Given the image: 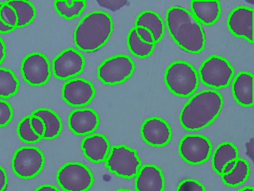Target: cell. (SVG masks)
I'll return each instance as SVG.
<instances>
[{
	"label": "cell",
	"mask_w": 254,
	"mask_h": 191,
	"mask_svg": "<svg viewBox=\"0 0 254 191\" xmlns=\"http://www.w3.org/2000/svg\"><path fill=\"white\" fill-rule=\"evenodd\" d=\"M105 166L111 173L118 177L130 179L138 173L141 161L134 149L126 145H115L110 150Z\"/></svg>",
	"instance_id": "obj_6"
},
{
	"label": "cell",
	"mask_w": 254,
	"mask_h": 191,
	"mask_svg": "<svg viewBox=\"0 0 254 191\" xmlns=\"http://www.w3.org/2000/svg\"><path fill=\"white\" fill-rule=\"evenodd\" d=\"M31 115L39 117L45 124V135L43 139L48 140L56 139L62 133V119L55 111L42 107L34 110Z\"/></svg>",
	"instance_id": "obj_22"
},
{
	"label": "cell",
	"mask_w": 254,
	"mask_h": 191,
	"mask_svg": "<svg viewBox=\"0 0 254 191\" xmlns=\"http://www.w3.org/2000/svg\"><path fill=\"white\" fill-rule=\"evenodd\" d=\"M165 21L171 38L181 50L193 54L204 50V30L189 10L182 6H172L167 10Z\"/></svg>",
	"instance_id": "obj_1"
},
{
	"label": "cell",
	"mask_w": 254,
	"mask_h": 191,
	"mask_svg": "<svg viewBox=\"0 0 254 191\" xmlns=\"http://www.w3.org/2000/svg\"><path fill=\"white\" fill-rule=\"evenodd\" d=\"M135 64L129 56L118 54L107 58L99 65L97 76L99 81L107 86L124 83L133 75Z\"/></svg>",
	"instance_id": "obj_7"
},
{
	"label": "cell",
	"mask_w": 254,
	"mask_h": 191,
	"mask_svg": "<svg viewBox=\"0 0 254 191\" xmlns=\"http://www.w3.org/2000/svg\"><path fill=\"white\" fill-rule=\"evenodd\" d=\"M177 191H206L204 186L195 179H184L179 183Z\"/></svg>",
	"instance_id": "obj_32"
},
{
	"label": "cell",
	"mask_w": 254,
	"mask_h": 191,
	"mask_svg": "<svg viewBox=\"0 0 254 191\" xmlns=\"http://www.w3.org/2000/svg\"><path fill=\"white\" fill-rule=\"evenodd\" d=\"M95 96V89L93 85L83 78L69 80L62 86V99L71 107L87 105Z\"/></svg>",
	"instance_id": "obj_13"
},
{
	"label": "cell",
	"mask_w": 254,
	"mask_h": 191,
	"mask_svg": "<svg viewBox=\"0 0 254 191\" xmlns=\"http://www.w3.org/2000/svg\"><path fill=\"white\" fill-rule=\"evenodd\" d=\"M0 19L2 23L6 26L17 29L18 25V17L15 10L6 2H2V6L0 8Z\"/></svg>",
	"instance_id": "obj_30"
},
{
	"label": "cell",
	"mask_w": 254,
	"mask_h": 191,
	"mask_svg": "<svg viewBox=\"0 0 254 191\" xmlns=\"http://www.w3.org/2000/svg\"><path fill=\"white\" fill-rule=\"evenodd\" d=\"M190 6V13L201 25L212 26L220 18L221 3L218 1H191Z\"/></svg>",
	"instance_id": "obj_20"
},
{
	"label": "cell",
	"mask_w": 254,
	"mask_h": 191,
	"mask_svg": "<svg viewBox=\"0 0 254 191\" xmlns=\"http://www.w3.org/2000/svg\"><path fill=\"white\" fill-rule=\"evenodd\" d=\"M57 183L64 191H87L94 183L91 170L77 162L65 163L57 173Z\"/></svg>",
	"instance_id": "obj_8"
},
{
	"label": "cell",
	"mask_w": 254,
	"mask_h": 191,
	"mask_svg": "<svg viewBox=\"0 0 254 191\" xmlns=\"http://www.w3.org/2000/svg\"><path fill=\"white\" fill-rule=\"evenodd\" d=\"M134 26H141L153 34L154 43L161 42L165 34V23L161 16L153 10H144L137 16L135 20Z\"/></svg>",
	"instance_id": "obj_21"
},
{
	"label": "cell",
	"mask_w": 254,
	"mask_h": 191,
	"mask_svg": "<svg viewBox=\"0 0 254 191\" xmlns=\"http://www.w3.org/2000/svg\"><path fill=\"white\" fill-rule=\"evenodd\" d=\"M30 125L36 135L43 139L45 135V124L42 119L35 115H30Z\"/></svg>",
	"instance_id": "obj_34"
},
{
	"label": "cell",
	"mask_w": 254,
	"mask_h": 191,
	"mask_svg": "<svg viewBox=\"0 0 254 191\" xmlns=\"http://www.w3.org/2000/svg\"><path fill=\"white\" fill-rule=\"evenodd\" d=\"M113 19L106 12L92 11L80 19L73 33L78 50L94 53L105 46L113 33Z\"/></svg>",
	"instance_id": "obj_3"
},
{
	"label": "cell",
	"mask_w": 254,
	"mask_h": 191,
	"mask_svg": "<svg viewBox=\"0 0 254 191\" xmlns=\"http://www.w3.org/2000/svg\"><path fill=\"white\" fill-rule=\"evenodd\" d=\"M17 133L18 137L24 143H35L42 140L38 135L32 129L30 125V115L22 118L17 127Z\"/></svg>",
	"instance_id": "obj_29"
},
{
	"label": "cell",
	"mask_w": 254,
	"mask_h": 191,
	"mask_svg": "<svg viewBox=\"0 0 254 191\" xmlns=\"http://www.w3.org/2000/svg\"><path fill=\"white\" fill-rule=\"evenodd\" d=\"M6 45L3 40L0 38V65L3 62L4 60L6 58Z\"/></svg>",
	"instance_id": "obj_37"
},
{
	"label": "cell",
	"mask_w": 254,
	"mask_h": 191,
	"mask_svg": "<svg viewBox=\"0 0 254 191\" xmlns=\"http://www.w3.org/2000/svg\"><path fill=\"white\" fill-rule=\"evenodd\" d=\"M130 191V190H127V189H119V190H117V191Z\"/></svg>",
	"instance_id": "obj_42"
},
{
	"label": "cell",
	"mask_w": 254,
	"mask_h": 191,
	"mask_svg": "<svg viewBox=\"0 0 254 191\" xmlns=\"http://www.w3.org/2000/svg\"><path fill=\"white\" fill-rule=\"evenodd\" d=\"M237 191H254V187H246L242 189L238 190Z\"/></svg>",
	"instance_id": "obj_41"
},
{
	"label": "cell",
	"mask_w": 254,
	"mask_h": 191,
	"mask_svg": "<svg viewBox=\"0 0 254 191\" xmlns=\"http://www.w3.org/2000/svg\"><path fill=\"white\" fill-rule=\"evenodd\" d=\"M236 160H232V161L229 162V163L225 166L224 168H223V171H222V175L229 173V172L233 169V167H234L235 163H236Z\"/></svg>",
	"instance_id": "obj_40"
},
{
	"label": "cell",
	"mask_w": 254,
	"mask_h": 191,
	"mask_svg": "<svg viewBox=\"0 0 254 191\" xmlns=\"http://www.w3.org/2000/svg\"><path fill=\"white\" fill-rule=\"evenodd\" d=\"M232 94L239 105L250 107L254 106V74L250 72H240L232 83Z\"/></svg>",
	"instance_id": "obj_19"
},
{
	"label": "cell",
	"mask_w": 254,
	"mask_h": 191,
	"mask_svg": "<svg viewBox=\"0 0 254 191\" xmlns=\"http://www.w3.org/2000/svg\"><path fill=\"white\" fill-rule=\"evenodd\" d=\"M127 42L131 54L141 59L149 58L152 55L156 46L155 44L143 42L135 31L134 27L132 28L127 34Z\"/></svg>",
	"instance_id": "obj_26"
},
{
	"label": "cell",
	"mask_w": 254,
	"mask_h": 191,
	"mask_svg": "<svg viewBox=\"0 0 254 191\" xmlns=\"http://www.w3.org/2000/svg\"><path fill=\"white\" fill-rule=\"evenodd\" d=\"M165 177L157 166L145 164L139 170L135 179L137 191H164Z\"/></svg>",
	"instance_id": "obj_17"
},
{
	"label": "cell",
	"mask_w": 254,
	"mask_h": 191,
	"mask_svg": "<svg viewBox=\"0 0 254 191\" xmlns=\"http://www.w3.org/2000/svg\"><path fill=\"white\" fill-rule=\"evenodd\" d=\"M44 166L45 156L38 147H20L12 158V171L19 179H34L39 175Z\"/></svg>",
	"instance_id": "obj_9"
},
{
	"label": "cell",
	"mask_w": 254,
	"mask_h": 191,
	"mask_svg": "<svg viewBox=\"0 0 254 191\" xmlns=\"http://www.w3.org/2000/svg\"><path fill=\"white\" fill-rule=\"evenodd\" d=\"M239 158L236 146L230 142L222 143L214 150L212 155V168L218 175H222L225 166L232 160Z\"/></svg>",
	"instance_id": "obj_23"
},
{
	"label": "cell",
	"mask_w": 254,
	"mask_h": 191,
	"mask_svg": "<svg viewBox=\"0 0 254 191\" xmlns=\"http://www.w3.org/2000/svg\"><path fill=\"white\" fill-rule=\"evenodd\" d=\"M8 4L15 10L18 17L17 28L26 27L31 24L36 17V8L29 1H7Z\"/></svg>",
	"instance_id": "obj_25"
},
{
	"label": "cell",
	"mask_w": 254,
	"mask_h": 191,
	"mask_svg": "<svg viewBox=\"0 0 254 191\" xmlns=\"http://www.w3.org/2000/svg\"><path fill=\"white\" fill-rule=\"evenodd\" d=\"M134 29L139 38H141L143 42L148 44H155L153 34L149 30H147L146 28L141 27V26H134Z\"/></svg>",
	"instance_id": "obj_35"
},
{
	"label": "cell",
	"mask_w": 254,
	"mask_h": 191,
	"mask_svg": "<svg viewBox=\"0 0 254 191\" xmlns=\"http://www.w3.org/2000/svg\"><path fill=\"white\" fill-rule=\"evenodd\" d=\"M81 150L88 160L94 163H99L105 162L111 147L109 140L105 135L92 134L82 140Z\"/></svg>",
	"instance_id": "obj_18"
},
{
	"label": "cell",
	"mask_w": 254,
	"mask_h": 191,
	"mask_svg": "<svg viewBox=\"0 0 254 191\" xmlns=\"http://www.w3.org/2000/svg\"><path fill=\"white\" fill-rule=\"evenodd\" d=\"M2 2H0V8L2 6ZM14 29L13 28L6 26L5 24L2 23V21L0 19V34H10L11 32L14 31Z\"/></svg>",
	"instance_id": "obj_38"
},
{
	"label": "cell",
	"mask_w": 254,
	"mask_h": 191,
	"mask_svg": "<svg viewBox=\"0 0 254 191\" xmlns=\"http://www.w3.org/2000/svg\"><path fill=\"white\" fill-rule=\"evenodd\" d=\"M67 123L70 131L75 135H89L99 127V115L91 108L74 109L68 115Z\"/></svg>",
	"instance_id": "obj_16"
},
{
	"label": "cell",
	"mask_w": 254,
	"mask_h": 191,
	"mask_svg": "<svg viewBox=\"0 0 254 191\" xmlns=\"http://www.w3.org/2000/svg\"><path fill=\"white\" fill-rule=\"evenodd\" d=\"M14 111L11 105L4 99H0V127H6L11 121Z\"/></svg>",
	"instance_id": "obj_31"
},
{
	"label": "cell",
	"mask_w": 254,
	"mask_h": 191,
	"mask_svg": "<svg viewBox=\"0 0 254 191\" xmlns=\"http://www.w3.org/2000/svg\"><path fill=\"white\" fill-rule=\"evenodd\" d=\"M198 75L204 86L213 90H221L230 86L234 78V69L223 57L211 55L202 62Z\"/></svg>",
	"instance_id": "obj_5"
},
{
	"label": "cell",
	"mask_w": 254,
	"mask_h": 191,
	"mask_svg": "<svg viewBox=\"0 0 254 191\" xmlns=\"http://www.w3.org/2000/svg\"><path fill=\"white\" fill-rule=\"evenodd\" d=\"M35 191H60L58 187L52 185H42L38 187Z\"/></svg>",
	"instance_id": "obj_39"
},
{
	"label": "cell",
	"mask_w": 254,
	"mask_h": 191,
	"mask_svg": "<svg viewBox=\"0 0 254 191\" xmlns=\"http://www.w3.org/2000/svg\"><path fill=\"white\" fill-rule=\"evenodd\" d=\"M18 90L19 81L14 72L6 68H0V98L11 97Z\"/></svg>",
	"instance_id": "obj_28"
},
{
	"label": "cell",
	"mask_w": 254,
	"mask_h": 191,
	"mask_svg": "<svg viewBox=\"0 0 254 191\" xmlns=\"http://www.w3.org/2000/svg\"><path fill=\"white\" fill-rule=\"evenodd\" d=\"M84 67L85 59L83 54L74 48H67L54 58L51 69L56 78L65 81L79 75Z\"/></svg>",
	"instance_id": "obj_12"
},
{
	"label": "cell",
	"mask_w": 254,
	"mask_h": 191,
	"mask_svg": "<svg viewBox=\"0 0 254 191\" xmlns=\"http://www.w3.org/2000/svg\"><path fill=\"white\" fill-rule=\"evenodd\" d=\"M250 175V167L248 162L242 158H238L235 165L229 173L221 175L225 185L230 187L242 185L248 179Z\"/></svg>",
	"instance_id": "obj_24"
},
{
	"label": "cell",
	"mask_w": 254,
	"mask_h": 191,
	"mask_svg": "<svg viewBox=\"0 0 254 191\" xmlns=\"http://www.w3.org/2000/svg\"><path fill=\"white\" fill-rule=\"evenodd\" d=\"M98 3L103 7L107 8L112 11L121 9L127 3V0H98Z\"/></svg>",
	"instance_id": "obj_33"
},
{
	"label": "cell",
	"mask_w": 254,
	"mask_h": 191,
	"mask_svg": "<svg viewBox=\"0 0 254 191\" xmlns=\"http://www.w3.org/2000/svg\"><path fill=\"white\" fill-rule=\"evenodd\" d=\"M164 82L175 96L189 97L198 90L199 79L192 65L185 61H176L167 67Z\"/></svg>",
	"instance_id": "obj_4"
},
{
	"label": "cell",
	"mask_w": 254,
	"mask_h": 191,
	"mask_svg": "<svg viewBox=\"0 0 254 191\" xmlns=\"http://www.w3.org/2000/svg\"><path fill=\"white\" fill-rule=\"evenodd\" d=\"M21 74L28 85L34 87L45 86L51 78V65L45 54L34 52L22 60Z\"/></svg>",
	"instance_id": "obj_10"
},
{
	"label": "cell",
	"mask_w": 254,
	"mask_h": 191,
	"mask_svg": "<svg viewBox=\"0 0 254 191\" xmlns=\"http://www.w3.org/2000/svg\"><path fill=\"white\" fill-rule=\"evenodd\" d=\"M254 14L253 8L239 6L230 12L227 18V28L237 38H244L254 43Z\"/></svg>",
	"instance_id": "obj_14"
},
{
	"label": "cell",
	"mask_w": 254,
	"mask_h": 191,
	"mask_svg": "<svg viewBox=\"0 0 254 191\" xmlns=\"http://www.w3.org/2000/svg\"><path fill=\"white\" fill-rule=\"evenodd\" d=\"M212 152V144L204 135H186L179 144V153L190 165L206 163Z\"/></svg>",
	"instance_id": "obj_11"
},
{
	"label": "cell",
	"mask_w": 254,
	"mask_h": 191,
	"mask_svg": "<svg viewBox=\"0 0 254 191\" xmlns=\"http://www.w3.org/2000/svg\"><path fill=\"white\" fill-rule=\"evenodd\" d=\"M56 11L62 18L66 20H71L77 18L85 10L87 6L86 1H54Z\"/></svg>",
	"instance_id": "obj_27"
},
{
	"label": "cell",
	"mask_w": 254,
	"mask_h": 191,
	"mask_svg": "<svg viewBox=\"0 0 254 191\" xmlns=\"http://www.w3.org/2000/svg\"><path fill=\"white\" fill-rule=\"evenodd\" d=\"M8 179L6 171L0 167V191H5L7 187Z\"/></svg>",
	"instance_id": "obj_36"
},
{
	"label": "cell",
	"mask_w": 254,
	"mask_h": 191,
	"mask_svg": "<svg viewBox=\"0 0 254 191\" xmlns=\"http://www.w3.org/2000/svg\"><path fill=\"white\" fill-rule=\"evenodd\" d=\"M172 135L170 125L162 118H148L141 124V138L151 147H165L170 142Z\"/></svg>",
	"instance_id": "obj_15"
},
{
	"label": "cell",
	"mask_w": 254,
	"mask_h": 191,
	"mask_svg": "<svg viewBox=\"0 0 254 191\" xmlns=\"http://www.w3.org/2000/svg\"><path fill=\"white\" fill-rule=\"evenodd\" d=\"M223 98L216 90H203L187 101L180 115V123L187 131H196L210 125L222 111Z\"/></svg>",
	"instance_id": "obj_2"
}]
</instances>
